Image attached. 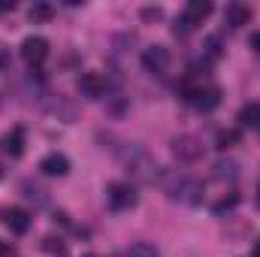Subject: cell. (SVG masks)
<instances>
[{
	"label": "cell",
	"instance_id": "ac0fdd59",
	"mask_svg": "<svg viewBox=\"0 0 260 257\" xmlns=\"http://www.w3.org/2000/svg\"><path fill=\"white\" fill-rule=\"evenodd\" d=\"M218 58H221V40L218 37H209L206 46H203V64H212Z\"/></svg>",
	"mask_w": 260,
	"mask_h": 257
},
{
	"label": "cell",
	"instance_id": "5b68a950",
	"mask_svg": "<svg viewBox=\"0 0 260 257\" xmlns=\"http://www.w3.org/2000/svg\"><path fill=\"white\" fill-rule=\"evenodd\" d=\"M173 157L179 160V164H197L200 157H203V142L191 136V133H182V136H173Z\"/></svg>",
	"mask_w": 260,
	"mask_h": 257
},
{
	"label": "cell",
	"instance_id": "4316f807",
	"mask_svg": "<svg viewBox=\"0 0 260 257\" xmlns=\"http://www.w3.org/2000/svg\"><path fill=\"white\" fill-rule=\"evenodd\" d=\"M251 257H260V239L254 242V251H251Z\"/></svg>",
	"mask_w": 260,
	"mask_h": 257
},
{
	"label": "cell",
	"instance_id": "5bb4252c",
	"mask_svg": "<svg viewBox=\"0 0 260 257\" xmlns=\"http://www.w3.org/2000/svg\"><path fill=\"white\" fill-rule=\"evenodd\" d=\"M12 157H21L24 154V127H12L6 133V145H3Z\"/></svg>",
	"mask_w": 260,
	"mask_h": 257
},
{
	"label": "cell",
	"instance_id": "cb8c5ba5",
	"mask_svg": "<svg viewBox=\"0 0 260 257\" xmlns=\"http://www.w3.org/2000/svg\"><path fill=\"white\" fill-rule=\"evenodd\" d=\"M248 46H251V49H254V52L260 55V34H251V40H248Z\"/></svg>",
	"mask_w": 260,
	"mask_h": 257
},
{
	"label": "cell",
	"instance_id": "7a4b0ae2",
	"mask_svg": "<svg viewBox=\"0 0 260 257\" xmlns=\"http://www.w3.org/2000/svg\"><path fill=\"white\" fill-rule=\"evenodd\" d=\"M167 197L176 203H200L203 200V182L188 176V173H179L167 182Z\"/></svg>",
	"mask_w": 260,
	"mask_h": 257
},
{
	"label": "cell",
	"instance_id": "4fadbf2b",
	"mask_svg": "<svg viewBox=\"0 0 260 257\" xmlns=\"http://www.w3.org/2000/svg\"><path fill=\"white\" fill-rule=\"evenodd\" d=\"M212 170H215L212 176H215L218 182H233V179L239 176V164H236V160H230V157L215 160V167H212Z\"/></svg>",
	"mask_w": 260,
	"mask_h": 257
},
{
	"label": "cell",
	"instance_id": "7402d4cb",
	"mask_svg": "<svg viewBox=\"0 0 260 257\" xmlns=\"http://www.w3.org/2000/svg\"><path fill=\"white\" fill-rule=\"evenodd\" d=\"M24 197L34 200V203H46V191L40 185H34V182H24Z\"/></svg>",
	"mask_w": 260,
	"mask_h": 257
},
{
	"label": "cell",
	"instance_id": "f1b7e54d",
	"mask_svg": "<svg viewBox=\"0 0 260 257\" xmlns=\"http://www.w3.org/2000/svg\"><path fill=\"white\" fill-rule=\"evenodd\" d=\"M112 257H127V254H112Z\"/></svg>",
	"mask_w": 260,
	"mask_h": 257
},
{
	"label": "cell",
	"instance_id": "d4e9b609",
	"mask_svg": "<svg viewBox=\"0 0 260 257\" xmlns=\"http://www.w3.org/2000/svg\"><path fill=\"white\" fill-rule=\"evenodd\" d=\"M12 9H15L12 0H0V12H12Z\"/></svg>",
	"mask_w": 260,
	"mask_h": 257
},
{
	"label": "cell",
	"instance_id": "603a6c76",
	"mask_svg": "<svg viewBox=\"0 0 260 257\" xmlns=\"http://www.w3.org/2000/svg\"><path fill=\"white\" fill-rule=\"evenodd\" d=\"M160 15H164L160 6H145V9H142V18H145V21H157Z\"/></svg>",
	"mask_w": 260,
	"mask_h": 257
},
{
	"label": "cell",
	"instance_id": "30bf717a",
	"mask_svg": "<svg viewBox=\"0 0 260 257\" xmlns=\"http://www.w3.org/2000/svg\"><path fill=\"white\" fill-rule=\"evenodd\" d=\"M212 15V3L209 0H188V6H185V21L191 24V27H197V24H203L206 18Z\"/></svg>",
	"mask_w": 260,
	"mask_h": 257
},
{
	"label": "cell",
	"instance_id": "8fae6325",
	"mask_svg": "<svg viewBox=\"0 0 260 257\" xmlns=\"http://www.w3.org/2000/svg\"><path fill=\"white\" fill-rule=\"evenodd\" d=\"M40 170L46 173V176H67L70 173V160H67V154H58V151H52V154H46L43 160H40Z\"/></svg>",
	"mask_w": 260,
	"mask_h": 257
},
{
	"label": "cell",
	"instance_id": "4dcf8cb0",
	"mask_svg": "<svg viewBox=\"0 0 260 257\" xmlns=\"http://www.w3.org/2000/svg\"><path fill=\"white\" fill-rule=\"evenodd\" d=\"M85 257H97V254H85Z\"/></svg>",
	"mask_w": 260,
	"mask_h": 257
},
{
	"label": "cell",
	"instance_id": "52a82bcc",
	"mask_svg": "<svg viewBox=\"0 0 260 257\" xmlns=\"http://www.w3.org/2000/svg\"><path fill=\"white\" fill-rule=\"evenodd\" d=\"M21 58L30 67H40L49 58V40H46V37H27V40L21 43Z\"/></svg>",
	"mask_w": 260,
	"mask_h": 257
},
{
	"label": "cell",
	"instance_id": "83f0119b",
	"mask_svg": "<svg viewBox=\"0 0 260 257\" xmlns=\"http://www.w3.org/2000/svg\"><path fill=\"white\" fill-rule=\"evenodd\" d=\"M254 203H257V209H260V185H257V194H254Z\"/></svg>",
	"mask_w": 260,
	"mask_h": 257
},
{
	"label": "cell",
	"instance_id": "ba28073f",
	"mask_svg": "<svg viewBox=\"0 0 260 257\" xmlns=\"http://www.w3.org/2000/svg\"><path fill=\"white\" fill-rule=\"evenodd\" d=\"M76 88H79V94L85 100H100L106 94V79L100 73H82L79 82H76Z\"/></svg>",
	"mask_w": 260,
	"mask_h": 257
},
{
	"label": "cell",
	"instance_id": "9a60e30c",
	"mask_svg": "<svg viewBox=\"0 0 260 257\" xmlns=\"http://www.w3.org/2000/svg\"><path fill=\"white\" fill-rule=\"evenodd\" d=\"M239 127H260V103H245L239 109Z\"/></svg>",
	"mask_w": 260,
	"mask_h": 257
},
{
	"label": "cell",
	"instance_id": "d6986e66",
	"mask_svg": "<svg viewBox=\"0 0 260 257\" xmlns=\"http://www.w3.org/2000/svg\"><path fill=\"white\" fill-rule=\"evenodd\" d=\"M127 257H160V251H157V245H151V242H133Z\"/></svg>",
	"mask_w": 260,
	"mask_h": 257
},
{
	"label": "cell",
	"instance_id": "ffe728a7",
	"mask_svg": "<svg viewBox=\"0 0 260 257\" xmlns=\"http://www.w3.org/2000/svg\"><path fill=\"white\" fill-rule=\"evenodd\" d=\"M55 15V6L52 3H34L30 6V21H49Z\"/></svg>",
	"mask_w": 260,
	"mask_h": 257
},
{
	"label": "cell",
	"instance_id": "9c48e42d",
	"mask_svg": "<svg viewBox=\"0 0 260 257\" xmlns=\"http://www.w3.org/2000/svg\"><path fill=\"white\" fill-rule=\"evenodd\" d=\"M0 221H3V227H6V230H12L15 236L27 233V227H30V218H27V212H24V209H15V206L3 209V212H0Z\"/></svg>",
	"mask_w": 260,
	"mask_h": 257
},
{
	"label": "cell",
	"instance_id": "2e32d148",
	"mask_svg": "<svg viewBox=\"0 0 260 257\" xmlns=\"http://www.w3.org/2000/svg\"><path fill=\"white\" fill-rule=\"evenodd\" d=\"M43 251L52 257H70V251H67V242L61 239V236H46L43 239Z\"/></svg>",
	"mask_w": 260,
	"mask_h": 257
},
{
	"label": "cell",
	"instance_id": "6da1fadb",
	"mask_svg": "<svg viewBox=\"0 0 260 257\" xmlns=\"http://www.w3.org/2000/svg\"><path fill=\"white\" fill-rule=\"evenodd\" d=\"M112 151H115V157L121 160L124 173H127L136 185H154V182H160V164L139 142H121Z\"/></svg>",
	"mask_w": 260,
	"mask_h": 257
},
{
	"label": "cell",
	"instance_id": "3957f363",
	"mask_svg": "<svg viewBox=\"0 0 260 257\" xmlns=\"http://www.w3.org/2000/svg\"><path fill=\"white\" fill-rule=\"evenodd\" d=\"M185 100L194 106L197 112H212L221 106V88L218 85H209V88H185L182 91Z\"/></svg>",
	"mask_w": 260,
	"mask_h": 257
},
{
	"label": "cell",
	"instance_id": "8992f818",
	"mask_svg": "<svg viewBox=\"0 0 260 257\" xmlns=\"http://www.w3.org/2000/svg\"><path fill=\"white\" fill-rule=\"evenodd\" d=\"M170 49L167 46H148L145 52H142V67L148 70V73H154V76H164L167 70H170Z\"/></svg>",
	"mask_w": 260,
	"mask_h": 257
},
{
	"label": "cell",
	"instance_id": "7c38bea8",
	"mask_svg": "<svg viewBox=\"0 0 260 257\" xmlns=\"http://www.w3.org/2000/svg\"><path fill=\"white\" fill-rule=\"evenodd\" d=\"M251 21V9L245 6V3H230L227 9H224V24H230V27H245Z\"/></svg>",
	"mask_w": 260,
	"mask_h": 257
},
{
	"label": "cell",
	"instance_id": "484cf974",
	"mask_svg": "<svg viewBox=\"0 0 260 257\" xmlns=\"http://www.w3.org/2000/svg\"><path fill=\"white\" fill-rule=\"evenodd\" d=\"M12 254V245L9 242H0V257H9Z\"/></svg>",
	"mask_w": 260,
	"mask_h": 257
},
{
	"label": "cell",
	"instance_id": "f546056e",
	"mask_svg": "<svg viewBox=\"0 0 260 257\" xmlns=\"http://www.w3.org/2000/svg\"><path fill=\"white\" fill-rule=\"evenodd\" d=\"M0 179H3V167H0Z\"/></svg>",
	"mask_w": 260,
	"mask_h": 257
},
{
	"label": "cell",
	"instance_id": "277c9868",
	"mask_svg": "<svg viewBox=\"0 0 260 257\" xmlns=\"http://www.w3.org/2000/svg\"><path fill=\"white\" fill-rule=\"evenodd\" d=\"M136 188L130 185V182H112V185H106V203H109V209H115V212H127L136 206Z\"/></svg>",
	"mask_w": 260,
	"mask_h": 257
},
{
	"label": "cell",
	"instance_id": "e0dca14e",
	"mask_svg": "<svg viewBox=\"0 0 260 257\" xmlns=\"http://www.w3.org/2000/svg\"><path fill=\"white\" fill-rule=\"evenodd\" d=\"M239 139H242V130H236V127H230V130H218V139H215V145L227 151V148H233V145H236Z\"/></svg>",
	"mask_w": 260,
	"mask_h": 257
},
{
	"label": "cell",
	"instance_id": "44dd1931",
	"mask_svg": "<svg viewBox=\"0 0 260 257\" xmlns=\"http://www.w3.org/2000/svg\"><path fill=\"white\" fill-rule=\"evenodd\" d=\"M236 206H239V194L233 191L230 197H224V200H218V203L212 206V212H215V215H224V212H230V209H236Z\"/></svg>",
	"mask_w": 260,
	"mask_h": 257
}]
</instances>
